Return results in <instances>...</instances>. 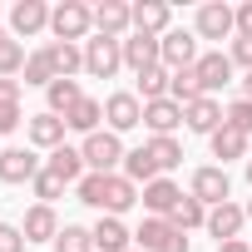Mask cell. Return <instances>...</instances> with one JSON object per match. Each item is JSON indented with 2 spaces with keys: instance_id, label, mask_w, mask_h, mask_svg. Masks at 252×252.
<instances>
[{
  "instance_id": "4dcf8cb0",
  "label": "cell",
  "mask_w": 252,
  "mask_h": 252,
  "mask_svg": "<svg viewBox=\"0 0 252 252\" xmlns=\"http://www.w3.org/2000/svg\"><path fill=\"white\" fill-rule=\"evenodd\" d=\"M168 84H173V74H168L163 64H154V69L139 74V89H134V94H139L144 104H154V99H168Z\"/></svg>"
},
{
  "instance_id": "7bdbcfd3",
  "label": "cell",
  "mask_w": 252,
  "mask_h": 252,
  "mask_svg": "<svg viewBox=\"0 0 252 252\" xmlns=\"http://www.w3.org/2000/svg\"><path fill=\"white\" fill-rule=\"evenodd\" d=\"M0 104H20V79H0Z\"/></svg>"
},
{
  "instance_id": "74e56055",
  "label": "cell",
  "mask_w": 252,
  "mask_h": 252,
  "mask_svg": "<svg viewBox=\"0 0 252 252\" xmlns=\"http://www.w3.org/2000/svg\"><path fill=\"white\" fill-rule=\"evenodd\" d=\"M30 188H35V198H40V203H55V198H60V193L69 188V183H60V178H55V173L45 168V173H40V178H35Z\"/></svg>"
},
{
  "instance_id": "f1b7e54d",
  "label": "cell",
  "mask_w": 252,
  "mask_h": 252,
  "mask_svg": "<svg viewBox=\"0 0 252 252\" xmlns=\"http://www.w3.org/2000/svg\"><path fill=\"white\" fill-rule=\"evenodd\" d=\"M45 99H50V114H60V119H64V114L84 99V89H79V79H55V84L45 89Z\"/></svg>"
},
{
  "instance_id": "ac0fdd59",
  "label": "cell",
  "mask_w": 252,
  "mask_h": 252,
  "mask_svg": "<svg viewBox=\"0 0 252 252\" xmlns=\"http://www.w3.org/2000/svg\"><path fill=\"white\" fill-rule=\"evenodd\" d=\"M89 232H94V252H134V232L124 227V218H99Z\"/></svg>"
},
{
  "instance_id": "d6a6232c",
  "label": "cell",
  "mask_w": 252,
  "mask_h": 252,
  "mask_svg": "<svg viewBox=\"0 0 252 252\" xmlns=\"http://www.w3.org/2000/svg\"><path fill=\"white\" fill-rule=\"evenodd\" d=\"M144 149H149V158L158 163V173H168V168L183 163V144H178V139H149Z\"/></svg>"
},
{
  "instance_id": "d590c367",
  "label": "cell",
  "mask_w": 252,
  "mask_h": 252,
  "mask_svg": "<svg viewBox=\"0 0 252 252\" xmlns=\"http://www.w3.org/2000/svg\"><path fill=\"white\" fill-rule=\"evenodd\" d=\"M104 188H109V173H84V178L74 183L79 203H84V208H99V213H104Z\"/></svg>"
},
{
  "instance_id": "1f68e13d",
  "label": "cell",
  "mask_w": 252,
  "mask_h": 252,
  "mask_svg": "<svg viewBox=\"0 0 252 252\" xmlns=\"http://www.w3.org/2000/svg\"><path fill=\"white\" fill-rule=\"evenodd\" d=\"M60 74H55V60H50V50H35L30 60H25V84H40V89H50Z\"/></svg>"
},
{
  "instance_id": "6da1fadb",
  "label": "cell",
  "mask_w": 252,
  "mask_h": 252,
  "mask_svg": "<svg viewBox=\"0 0 252 252\" xmlns=\"http://www.w3.org/2000/svg\"><path fill=\"white\" fill-rule=\"evenodd\" d=\"M50 30L64 45H84L89 30H94V5H84V0H60V5L50 10Z\"/></svg>"
},
{
  "instance_id": "f907efd6",
  "label": "cell",
  "mask_w": 252,
  "mask_h": 252,
  "mask_svg": "<svg viewBox=\"0 0 252 252\" xmlns=\"http://www.w3.org/2000/svg\"><path fill=\"white\" fill-rule=\"evenodd\" d=\"M134 252H139V247H134Z\"/></svg>"
},
{
  "instance_id": "d4e9b609",
  "label": "cell",
  "mask_w": 252,
  "mask_h": 252,
  "mask_svg": "<svg viewBox=\"0 0 252 252\" xmlns=\"http://www.w3.org/2000/svg\"><path fill=\"white\" fill-rule=\"evenodd\" d=\"M208 144H213V158H222V168H227L232 158H252V154H247V134L227 129V124H222V129H218V134H213Z\"/></svg>"
},
{
  "instance_id": "52a82bcc",
  "label": "cell",
  "mask_w": 252,
  "mask_h": 252,
  "mask_svg": "<svg viewBox=\"0 0 252 252\" xmlns=\"http://www.w3.org/2000/svg\"><path fill=\"white\" fill-rule=\"evenodd\" d=\"M94 30L109 35V40H129V30H134V5H124V0H99V5H94Z\"/></svg>"
},
{
  "instance_id": "7a4b0ae2",
  "label": "cell",
  "mask_w": 252,
  "mask_h": 252,
  "mask_svg": "<svg viewBox=\"0 0 252 252\" xmlns=\"http://www.w3.org/2000/svg\"><path fill=\"white\" fill-rule=\"evenodd\" d=\"M79 154H84V168H89V173H119V168H124V139L109 134V129L89 134V139L79 144Z\"/></svg>"
},
{
  "instance_id": "277c9868",
  "label": "cell",
  "mask_w": 252,
  "mask_h": 252,
  "mask_svg": "<svg viewBox=\"0 0 252 252\" xmlns=\"http://www.w3.org/2000/svg\"><path fill=\"white\" fill-rule=\"evenodd\" d=\"M188 193H193L203 208H218V203H232V178H227L222 163H203V168H193Z\"/></svg>"
},
{
  "instance_id": "83f0119b",
  "label": "cell",
  "mask_w": 252,
  "mask_h": 252,
  "mask_svg": "<svg viewBox=\"0 0 252 252\" xmlns=\"http://www.w3.org/2000/svg\"><path fill=\"white\" fill-rule=\"evenodd\" d=\"M25 45L10 35V30H0V79H15V74H25Z\"/></svg>"
},
{
  "instance_id": "9a60e30c",
  "label": "cell",
  "mask_w": 252,
  "mask_h": 252,
  "mask_svg": "<svg viewBox=\"0 0 252 252\" xmlns=\"http://www.w3.org/2000/svg\"><path fill=\"white\" fill-rule=\"evenodd\" d=\"M139 203L149 208V218H168V213L183 203V188H178L173 178H154V183L139 193Z\"/></svg>"
},
{
  "instance_id": "8fae6325",
  "label": "cell",
  "mask_w": 252,
  "mask_h": 252,
  "mask_svg": "<svg viewBox=\"0 0 252 252\" xmlns=\"http://www.w3.org/2000/svg\"><path fill=\"white\" fill-rule=\"evenodd\" d=\"M40 30H50V5H45V0H20V5L10 10V35L15 40H30Z\"/></svg>"
},
{
  "instance_id": "ffe728a7",
  "label": "cell",
  "mask_w": 252,
  "mask_h": 252,
  "mask_svg": "<svg viewBox=\"0 0 252 252\" xmlns=\"http://www.w3.org/2000/svg\"><path fill=\"white\" fill-rule=\"evenodd\" d=\"M242 222H247V213H242L237 203H218V208H208V232H213L218 242H232V237L242 232Z\"/></svg>"
},
{
  "instance_id": "e575fe53",
  "label": "cell",
  "mask_w": 252,
  "mask_h": 252,
  "mask_svg": "<svg viewBox=\"0 0 252 252\" xmlns=\"http://www.w3.org/2000/svg\"><path fill=\"white\" fill-rule=\"evenodd\" d=\"M168 99H173V104H183V109H188L193 99H203L198 74H193V69H178V74H173V84H168Z\"/></svg>"
},
{
  "instance_id": "4fadbf2b",
  "label": "cell",
  "mask_w": 252,
  "mask_h": 252,
  "mask_svg": "<svg viewBox=\"0 0 252 252\" xmlns=\"http://www.w3.org/2000/svg\"><path fill=\"white\" fill-rule=\"evenodd\" d=\"M178 124H183V104H173V99H154V104H144V129H149L154 139H173Z\"/></svg>"
},
{
  "instance_id": "bcb514c9",
  "label": "cell",
  "mask_w": 252,
  "mask_h": 252,
  "mask_svg": "<svg viewBox=\"0 0 252 252\" xmlns=\"http://www.w3.org/2000/svg\"><path fill=\"white\" fill-rule=\"evenodd\" d=\"M237 84H242V99H252V74H247V79H237Z\"/></svg>"
},
{
  "instance_id": "b9f144b4",
  "label": "cell",
  "mask_w": 252,
  "mask_h": 252,
  "mask_svg": "<svg viewBox=\"0 0 252 252\" xmlns=\"http://www.w3.org/2000/svg\"><path fill=\"white\" fill-rule=\"evenodd\" d=\"M237 40H252V0L237 5Z\"/></svg>"
},
{
  "instance_id": "ee69618b",
  "label": "cell",
  "mask_w": 252,
  "mask_h": 252,
  "mask_svg": "<svg viewBox=\"0 0 252 252\" xmlns=\"http://www.w3.org/2000/svg\"><path fill=\"white\" fill-rule=\"evenodd\" d=\"M163 252H188V232H178V227H173V237L163 242Z\"/></svg>"
},
{
  "instance_id": "5b68a950",
  "label": "cell",
  "mask_w": 252,
  "mask_h": 252,
  "mask_svg": "<svg viewBox=\"0 0 252 252\" xmlns=\"http://www.w3.org/2000/svg\"><path fill=\"white\" fill-rule=\"evenodd\" d=\"M104 119H109V134H129V129L144 124V99L129 94V89H119V94L104 99Z\"/></svg>"
},
{
  "instance_id": "603a6c76",
  "label": "cell",
  "mask_w": 252,
  "mask_h": 252,
  "mask_svg": "<svg viewBox=\"0 0 252 252\" xmlns=\"http://www.w3.org/2000/svg\"><path fill=\"white\" fill-rule=\"evenodd\" d=\"M45 50H50V60H55V74H60V79H74V74H84V45L50 40Z\"/></svg>"
},
{
  "instance_id": "c3c4849f",
  "label": "cell",
  "mask_w": 252,
  "mask_h": 252,
  "mask_svg": "<svg viewBox=\"0 0 252 252\" xmlns=\"http://www.w3.org/2000/svg\"><path fill=\"white\" fill-rule=\"evenodd\" d=\"M247 183H252V158H247Z\"/></svg>"
},
{
  "instance_id": "681fc988",
  "label": "cell",
  "mask_w": 252,
  "mask_h": 252,
  "mask_svg": "<svg viewBox=\"0 0 252 252\" xmlns=\"http://www.w3.org/2000/svg\"><path fill=\"white\" fill-rule=\"evenodd\" d=\"M247 247H252V237H247Z\"/></svg>"
},
{
  "instance_id": "cb8c5ba5",
  "label": "cell",
  "mask_w": 252,
  "mask_h": 252,
  "mask_svg": "<svg viewBox=\"0 0 252 252\" xmlns=\"http://www.w3.org/2000/svg\"><path fill=\"white\" fill-rule=\"evenodd\" d=\"M99 119H104V104H99V99H89V94L64 114V124H69L74 134H84V139H89V134H99Z\"/></svg>"
},
{
  "instance_id": "d6986e66",
  "label": "cell",
  "mask_w": 252,
  "mask_h": 252,
  "mask_svg": "<svg viewBox=\"0 0 252 252\" xmlns=\"http://www.w3.org/2000/svg\"><path fill=\"white\" fill-rule=\"evenodd\" d=\"M139 203V183H129L124 173H109V188H104V213L99 218H124Z\"/></svg>"
},
{
  "instance_id": "f35d334b",
  "label": "cell",
  "mask_w": 252,
  "mask_h": 252,
  "mask_svg": "<svg viewBox=\"0 0 252 252\" xmlns=\"http://www.w3.org/2000/svg\"><path fill=\"white\" fill-rule=\"evenodd\" d=\"M30 242H25V232L15 227V222H0V252H25Z\"/></svg>"
},
{
  "instance_id": "484cf974",
  "label": "cell",
  "mask_w": 252,
  "mask_h": 252,
  "mask_svg": "<svg viewBox=\"0 0 252 252\" xmlns=\"http://www.w3.org/2000/svg\"><path fill=\"white\" fill-rule=\"evenodd\" d=\"M119 173L129 178V183H144V188H149L154 178H163V173H158V163L149 158V149H129V154H124V168H119Z\"/></svg>"
},
{
  "instance_id": "30bf717a",
  "label": "cell",
  "mask_w": 252,
  "mask_h": 252,
  "mask_svg": "<svg viewBox=\"0 0 252 252\" xmlns=\"http://www.w3.org/2000/svg\"><path fill=\"white\" fill-rule=\"evenodd\" d=\"M45 173V163L35 158V149H0V183H35Z\"/></svg>"
},
{
  "instance_id": "9c48e42d",
  "label": "cell",
  "mask_w": 252,
  "mask_h": 252,
  "mask_svg": "<svg viewBox=\"0 0 252 252\" xmlns=\"http://www.w3.org/2000/svg\"><path fill=\"white\" fill-rule=\"evenodd\" d=\"M232 55H222V50H208V55H198V64H193V74H198V84H203V94L213 99L222 84H232Z\"/></svg>"
},
{
  "instance_id": "f6af8a7d",
  "label": "cell",
  "mask_w": 252,
  "mask_h": 252,
  "mask_svg": "<svg viewBox=\"0 0 252 252\" xmlns=\"http://www.w3.org/2000/svg\"><path fill=\"white\" fill-rule=\"evenodd\" d=\"M218 252H252L247 237H232V242H218Z\"/></svg>"
},
{
  "instance_id": "8d00e7d4",
  "label": "cell",
  "mask_w": 252,
  "mask_h": 252,
  "mask_svg": "<svg viewBox=\"0 0 252 252\" xmlns=\"http://www.w3.org/2000/svg\"><path fill=\"white\" fill-rule=\"evenodd\" d=\"M222 124L252 139V99H232V104H227V114H222Z\"/></svg>"
},
{
  "instance_id": "4316f807",
  "label": "cell",
  "mask_w": 252,
  "mask_h": 252,
  "mask_svg": "<svg viewBox=\"0 0 252 252\" xmlns=\"http://www.w3.org/2000/svg\"><path fill=\"white\" fill-rule=\"evenodd\" d=\"M173 237V222L168 218H144L139 222V232H134V242H139V252H163V242Z\"/></svg>"
},
{
  "instance_id": "3957f363",
  "label": "cell",
  "mask_w": 252,
  "mask_h": 252,
  "mask_svg": "<svg viewBox=\"0 0 252 252\" xmlns=\"http://www.w3.org/2000/svg\"><path fill=\"white\" fill-rule=\"evenodd\" d=\"M119 69H124V40H109V35L84 40V74L89 79H114Z\"/></svg>"
},
{
  "instance_id": "7c38bea8",
  "label": "cell",
  "mask_w": 252,
  "mask_h": 252,
  "mask_svg": "<svg viewBox=\"0 0 252 252\" xmlns=\"http://www.w3.org/2000/svg\"><path fill=\"white\" fill-rule=\"evenodd\" d=\"M222 114H227V109H222L218 99H208V94H203V99H193V104L183 109V129H193V134H208V139H213V134L222 129Z\"/></svg>"
},
{
  "instance_id": "8992f818",
  "label": "cell",
  "mask_w": 252,
  "mask_h": 252,
  "mask_svg": "<svg viewBox=\"0 0 252 252\" xmlns=\"http://www.w3.org/2000/svg\"><path fill=\"white\" fill-rule=\"evenodd\" d=\"M227 35H237V10L222 0L198 5V40H227Z\"/></svg>"
},
{
  "instance_id": "5bb4252c",
  "label": "cell",
  "mask_w": 252,
  "mask_h": 252,
  "mask_svg": "<svg viewBox=\"0 0 252 252\" xmlns=\"http://www.w3.org/2000/svg\"><path fill=\"white\" fill-rule=\"evenodd\" d=\"M168 25H173L168 0H139V5H134V30H139V35L163 40V35H168Z\"/></svg>"
},
{
  "instance_id": "ab89813d",
  "label": "cell",
  "mask_w": 252,
  "mask_h": 252,
  "mask_svg": "<svg viewBox=\"0 0 252 252\" xmlns=\"http://www.w3.org/2000/svg\"><path fill=\"white\" fill-rule=\"evenodd\" d=\"M20 119H25L20 104H0V134H15V129H20Z\"/></svg>"
},
{
  "instance_id": "7402d4cb",
  "label": "cell",
  "mask_w": 252,
  "mask_h": 252,
  "mask_svg": "<svg viewBox=\"0 0 252 252\" xmlns=\"http://www.w3.org/2000/svg\"><path fill=\"white\" fill-rule=\"evenodd\" d=\"M45 168H50L60 183H79V178L89 173V168H84V154H79V149H69V144H60V149L45 158Z\"/></svg>"
},
{
  "instance_id": "ba28073f",
  "label": "cell",
  "mask_w": 252,
  "mask_h": 252,
  "mask_svg": "<svg viewBox=\"0 0 252 252\" xmlns=\"http://www.w3.org/2000/svg\"><path fill=\"white\" fill-rule=\"evenodd\" d=\"M158 50H163V69H168V74L198 64V35H188V30H168V35L158 40Z\"/></svg>"
},
{
  "instance_id": "60d3db41",
  "label": "cell",
  "mask_w": 252,
  "mask_h": 252,
  "mask_svg": "<svg viewBox=\"0 0 252 252\" xmlns=\"http://www.w3.org/2000/svg\"><path fill=\"white\" fill-rule=\"evenodd\" d=\"M227 55H232V64H242V69L252 74V40H232V50H227Z\"/></svg>"
},
{
  "instance_id": "2e32d148",
  "label": "cell",
  "mask_w": 252,
  "mask_h": 252,
  "mask_svg": "<svg viewBox=\"0 0 252 252\" xmlns=\"http://www.w3.org/2000/svg\"><path fill=\"white\" fill-rule=\"evenodd\" d=\"M64 129H69V124H64L60 114H50V109H45V114H30V124H25L30 144H35V149H50V154L64 144Z\"/></svg>"
},
{
  "instance_id": "836d02e7",
  "label": "cell",
  "mask_w": 252,
  "mask_h": 252,
  "mask_svg": "<svg viewBox=\"0 0 252 252\" xmlns=\"http://www.w3.org/2000/svg\"><path fill=\"white\" fill-rule=\"evenodd\" d=\"M55 252H94V232L79 227V222H64L60 237H55Z\"/></svg>"
},
{
  "instance_id": "f546056e",
  "label": "cell",
  "mask_w": 252,
  "mask_h": 252,
  "mask_svg": "<svg viewBox=\"0 0 252 252\" xmlns=\"http://www.w3.org/2000/svg\"><path fill=\"white\" fill-rule=\"evenodd\" d=\"M168 222L178 227V232H193V227H208V208L193 198V193H183V203L168 213Z\"/></svg>"
},
{
  "instance_id": "44dd1931",
  "label": "cell",
  "mask_w": 252,
  "mask_h": 252,
  "mask_svg": "<svg viewBox=\"0 0 252 252\" xmlns=\"http://www.w3.org/2000/svg\"><path fill=\"white\" fill-rule=\"evenodd\" d=\"M25 242H55L60 237V218H55V208L50 203H35L30 213H25Z\"/></svg>"
},
{
  "instance_id": "e0dca14e",
  "label": "cell",
  "mask_w": 252,
  "mask_h": 252,
  "mask_svg": "<svg viewBox=\"0 0 252 252\" xmlns=\"http://www.w3.org/2000/svg\"><path fill=\"white\" fill-rule=\"evenodd\" d=\"M124 64H129L134 74H144V69H154V64H163V50H158V40L154 35H129L124 40Z\"/></svg>"
},
{
  "instance_id": "7dc6e473",
  "label": "cell",
  "mask_w": 252,
  "mask_h": 252,
  "mask_svg": "<svg viewBox=\"0 0 252 252\" xmlns=\"http://www.w3.org/2000/svg\"><path fill=\"white\" fill-rule=\"evenodd\" d=\"M242 213H247V222H252V198H247V208H242Z\"/></svg>"
}]
</instances>
